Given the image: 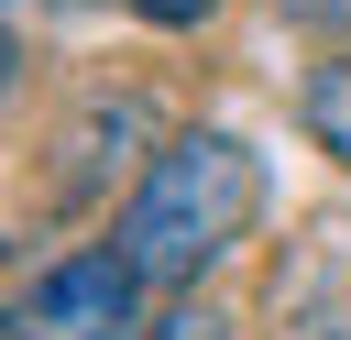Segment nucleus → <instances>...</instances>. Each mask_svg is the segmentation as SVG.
I'll return each instance as SVG.
<instances>
[{
    "instance_id": "3",
    "label": "nucleus",
    "mask_w": 351,
    "mask_h": 340,
    "mask_svg": "<svg viewBox=\"0 0 351 340\" xmlns=\"http://www.w3.org/2000/svg\"><path fill=\"white\" fill-rule=\"evenodd\" d=\"M296 110H307V143L351 165V55H329V66L307 77V99H296Z\"/></svg>"
},
{
    "instance_id": "1",
    "label": "nucleus",
    "mask_w": 351,
    "mask_h": 340,
    "mask_svg": "<svg viewBox=\"0 0 351 340\" xmlns=\"http://www.w3.org/2000/svg\"><path fill=\"white\" fill-rule=\"evenodd\" d=\"M252 208H263L252 143H241V132H176V143L143 165L132 208H121V263H132L143 285H197V274L252 230Z\"/></svg>"
},
{
    "instance_id": "4",
    "label": "nucleus",
    "mask_w": 351,
    "mask_h": 340,
    "mask_svg": "<svg viewBox=\"0 0 351 340\" xmlns=\"http://www.w3.org/2000/svg\"><path fill=\"white\" fill-rule=\"evenodd\" d=\"M143 340H230V329H219V318H208V307H176V318H154V329H143Z\"/></svg>"
},
{
    "instance_id": "2",
    "label": "nucleus",
    "mask_w": 351,
    "mask_h": 340,
    "mask_svg": "<svg viewBox=\"0 0 351 340\" xmlns=\"http://www.w3.org/2000/svg\"><path fill=\"white\" fill-rule=\"evenodd\" d=\"M132 296H143V274L121 263V252H66L55 274H33V296H22V340H121L132 329Z\"/></svg>"
},
{
    "instance_id": "6",
    "label": "nucleus",
    "mask_w": 351,
    "mask_h": 340,
    "mask_svg": "<svg viewBox=\"0 0 351 340\" xmlns=\"http://www.w3.org/2000/svg\"><path fill=\"white\" fill-rule=\"evenodd\" d=\"M285 22H318V33H351V0H285Z\"/></svg>"
},
{
    "instance_id": "5",
    "label": "nucleus",
    "mask_w": 351,
    "mask_h": 340,
    "mask_svg": "<svg viewBox=\"0 0 351 340\" xmlns=\"http://www.w3.org/2000/svg\"><path fill=\"white\" fill-rule=\"evenodd\" d=\"M132 11H143V22H165V33H186V22H208L219 0H132Z\"/></svg>"
}]
</instances>
